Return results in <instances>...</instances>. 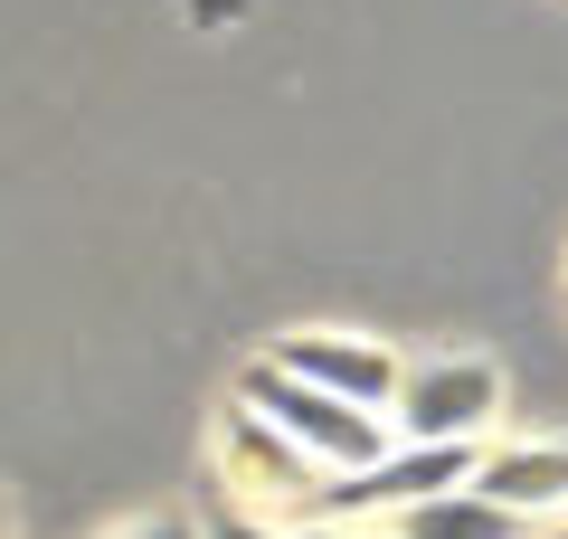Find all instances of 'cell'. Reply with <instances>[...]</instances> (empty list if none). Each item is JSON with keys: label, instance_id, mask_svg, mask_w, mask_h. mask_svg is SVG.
Listing matches in <instances>:
<instances>
[{"label": "cell", "instance_id": "8fae6325", "mask_svg": "<svg viewBox=\"0 0 568 539\" xmlns=\"http://www.w3.org/2000/svg\"><path fill=\"white\" fill-rule=\"evenodd\" d=\"M0 539H10V520H0Z\"/></svg>", "mask_w": 568, "mask_h": 539}, {"label": "cell", "instance_id": "6da1fadb", "mask_svg": "<svg viewBox=\"0 0 568 539\" xmlns=\"http://www.w3.org/2000/svg\"><path fill=\"white\" fill-rule=\"evenodd\" d=\"M237 398L256 407L265 426H284V436L304 445L323 474H361V464H379L388 445H398V426H388V407H351V398H332V388H313V379H294L275 350L256 359L237 379Z\"/></svg>", "mask_w": 568, "mask_h": 539}, {"label": "cell", "instance_id": "7a4b0ae2", "mask_svg": "<svg viewBox=\"0 0 568 539\" xmlns=\"http://www.w3.org/2000/svg\"><path fill=\"white\" fill-rule=\"evenodd\" d=\"M493 407H503L493 359H426V369H407V379H398L388 426H398L407 445H484Z\"/></svg>", "mask_w": 568, "mask_h": 539}, {"label": "cell", "instance_id": "8992f818", "mask_svg": "<svg viewBox=\"0 0 568 539\" xmlns=\"http://www.w3.org/2000/svg\"><path fill=\"white\" fill-rule=\"evenodd\" d=\"M398 539H530V520L465 482V492H436L417 511H398Z\"/></svg>", "mask_w": 568, "mask_h": 539}, {"label": "cell", "instance_id": "30bf717a", "mask_svg": "<svg viewBox=\"0 0 568 539\" xmlns=\"http://www.w3.org/2000/svg\"><path fill=\"white\" fill-rule=\"evenodd\" d=\"M540 539H568V530H540Z\"/></svg>", "mask_w": 568, "mask_h": 539}, {"label": "cell", "instance_id": "3957f363", "mask_svg": "<svg viewBox=\"0 0 568 539\" xmlns=\"http://www.w3.org/2000/svg\"><path fill=\"white\" fill-rule=\"evenodd\" d=\"M275 359L294 369V379H313V388H332V398H351V407H398V379H407L379 340H351V332H284Z\"/></svg>", "mask_w": 568, "mask_h": 539}, {"label": "cell", "instance_id": "52a82bcc", "mask_svg": "<svg viewBox=\"0 0 568 539\" xmlns=\"http://www.w3.org/2000/svg\"><path fill=\"white\" fill-rule=\"evenodd\" d=\"M114 539H200L190 520H133V530H114Z\"/></svg>", "mask_w": 568, "mask_h": 539}, {"label": "cell", "instance_id": "5b68a950", "mask_svg": "<svg viewBox=\"0 0 568 539\" xmlns=\"http://www.w3.org/2000/svg\"><path fill=\"white\" fill-rule=\"evenodd\" d=\"M474 492H493L503 511H521V520L568 511V445H493L484 474H474Z\"/></svg>", "mask_w": 568, "mask_h": 539}, {"label": "cell", "instance_id": "ba28073f", "mask_svg": "<svg viewBox=\"0 0 568 539\" xmlns=\"http://www.w3.org/2000/svg\"><path fill=\"white\" fill-rule=\"evenodd\" d=\"M209 539H284V530H265V520H246V511H237V520H219Z\"/></svg>", "mask_w": 568, "mask_h": 539}, {"label": "cell", "instance_id": "9c48e42d", "mask_svg": "<svg viewBox=\"0 0 568 539\" xmlns=\"http://www.w3.org/2000/svg\"><path fill=\"white\" fill-rule=\"evenodd\" d=\"M304 539H369L361 520H304Z\"/></svg>", "mask_w": 568, "mask_h": 539}, {"label": "cell", "instance_id": "277c9868", "mask_svg": "<svg viewBox=\"0 0 568 539\" xmlns=\"http://www.w3.org/2000/svg\"><path fill=\"white\" fill-rule=\"evenodd\" d=\"M227 464H237V482H256V492H275V501H304V511H313V492H323V464L284 436V426H265L246 398L227 407Z\"/></svg>", "mask_w": 568, "mask_h": 539}]
</instances>
